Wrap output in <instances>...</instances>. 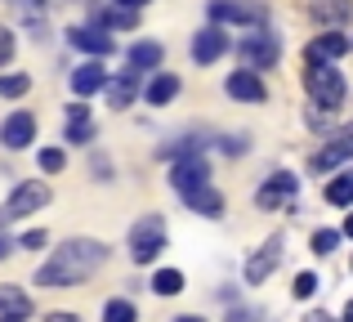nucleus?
<instances>
[{"label": "nucleus", "mask_w": 353, "mask_h": 322, "mask_svg": "<svg viewBox=\"0 0 353 322\" xmlns=\"http://www.w3.org/2000/svg\"><path fill=\"white\" fill-rule=\"evenodd\" d=\"M108 264V246L94 242V237H68L59 251L45 260V269L36 273V287H77V282L94 278Z\"/></svg>", "instance_id": "f257e3e1"}, {"label": "nucleus", "mask_w": 353, "mask_h": 322, "mask_svg": "<svg viewBox=\"0 0 353 322\" xmlns=\"http://www.w3.org/2000/svg\"><path fill=\"white\" fill-rule=\"evenodd\" d=\"M237 54H241V68H250V72H268L277 59H282V36L268 32V27H250V32L241 36Z\"/></svg>", "instance_id": "f03ea898"}, {"label": "nucleus", "mask_w": 353, "mask_h": 322, "mask_svg": "<svg viewBox=\"0 0 353 322\" xmlns=\"http://www.w3.org/2000/svg\"><path fill=\"white\" fill-rule=\"evenodd\" d=\"M304 90H309L313 103L327 108V112L345 103V77H340L331 63H309V72H304Z\"/></svg>", "instance_id": "7ed1b4c3"}, {"label": "nucleus", "mask_w": 353, "mask_h": 322, "mask_svg": "<svg viewBox=\"0 0 353 322\" xmlns=\"http://www.w3.org/2000/svg\"><path fill=\"white\" fill-rule=\"evenodd\" d=\"M161 251H165L161 215H139V224L130 228V255H134V264H152Z\"/></svg>", "instance_id": "20e7f679"}, {"label": "nucleus", "mask_w": 353, "mask_h": 322, "mask_svg": "<svg viewBox=\"0 0 353 322\" xmlns=\"http://www.w3.org/2000/svg\"><path fill=\"white\" fill-rule=\"evenodd\" d=\"M210 23H241V27H264L268 5L264 0H210L206 5Z\"/></svg>", "instance_id": "39448f33"}, {"label": "nucleus", "mask_w": 353, "mask_h": 322, "mask_svg": "<svg viewBox=\"0 0 353 322\" xmlns=\"http://www.w3.org/2000/svg\"><path fill=\"white\" fill-rule=\"evenodd\" d=\"M45 201H50V188H45L41 179H27V183H18L14 188V197L0 206V224H14V219H23V215H32V210H41Z\"/></svg>", "instance_id": "423d86ee"}, {"label": "nucleus", "mask_w": 353, "mask_h": 322, "mask_svg": "<svg viewBox=\"0 0 353 322\" xmlns=\"http://www.w3.org/2000/svg\"><path fill=\"white\" fill-rule=\"evenodd\" d=\"M282 255H286V237H282V233H273V237H268V242L246 260V287H259V282H264L268 273L282 264Z\"/></svg>", "instance_id": "0eeeda50"}, {"label": "nucleus", "mask_w": 353, "mask_h": 322, "mask_svg": "<svg viewBox=\"0 0 353 322\" xmlns=\"http://www.w3.org/2000/svg\"><path fill=\"white\" fill-rule=\"evenodd\" d=\"M201 183H210V165H206V157H174V165H170V188L179 192H192V188H201Z\"/></svg>", "instance_id": "6e6552de"}, {"label": "nucleus", "mask_w": 353, "mask_h": 322, "mask_svg": "<svg viewBox=\"0 0 353 322\" xmlns=\"http://www.w3.org/2000/svg\"><path fill=\"white\" fill-rule=\"evenodd\" d=\"M295 188H300V179H295V174H268L264 183H259V192H255V201L264 210H277V206H286V201L295 197Z\"/></svg>", "instance_id": "1a4fd4ad"}, {"label": "nucleus", "mask_w": 353, "mask_h": 322, "mask_svg": "<svg viewBox=\"0 0 353 322\" xmlns=\"http://www.w3.org/2000/svg\"><path fill=\"white\" fill-rule=\"evenodd\" d=\"M224 50H228V36H224V23H210V27H201L197 36H192V59L206 68V63H215V59H224Z\"/></svg>", "instance_id": "9d476101"}, {"label": "nucleus", "mask_w": 353, "mask_h": 322, "mask_svg": "<svg viewBox=\"0 0 353 322\" xmlns=\"http://www.w3.org/2000/svg\"><path fill=\"white\" fill-rule=\"evenodd\" d=\"M32 139H36V117L32 112H9L5 125H0V143L18 152V148H27Z\"/></svg>", "instance_id": "9b49d317"}, {"label": "nucleus", "mask_w": 353, "mask_h": 322, "mask_svg": "<svg viewBox=\"0 0 353 322\" xmlns=\"http://www.w3.org/2000/svg\"><path fill=\"white\" fill-rule=\"evenodd\" d=\"M349 157H353V125H345V130H340L327 148L313 152L309 165H313V170H331V165H340V161H349Z\"/></svg>", "instance_id": "f8f14e48"}, {"label": "nucleus", "mask_w": 353, "mask_h": 322, "mask_svg": "<svg viewBox=\"0 0 353 322\" xmlns=\"http://www.w3.org/2000/svg\"><path fill=\"white\" fill-rule=\"evenodd\" d=\"M349 50H353V41H349V36L327 32V36H313V41H309L304 59H309V63H336L340 54H349Z\"/></svg>", "instance_id": "ddd939ff"}, {"label": "nucleus", "mask_w": 353, "mask_h": 322, "mask_svg": "<svg viewBox=\"0 0 353 322\" xmlns=\"http://www.w3.org/2000/svg\"><path fill=\"white\" fill-rule=\"evenodd\" d=\"M228 94L237 99V103H264V81H259V72H250V68H241V72H233V77H228Z\"/></svg>", "instance_id": "4468645a"}, {"label": "nucleus", "mask_w": 353, "mask_h": 322, "mask_svg": "<svg viewBox=\"0 0 353 322\" xmlns=\"http://www.w3.org/2000/svg\"><path fill=\"white\" fill-rule=\"evenodd\" d=\"M68 45L94 54V59H108V54H112V36H108L103 27H72V32H68Z\"/></svg>", "instance_id": "2eb2a0df"}, {"label": "nucleus", "mask_w": 353, "mask_h": 322, "mask_svg": "<svg viewBox=\"0 0 353 322\" xmlns=\"http://www.w3.org/2000/svg\"><path fill=\"white\" fill-rule=\"evenodd\" d=\"M27 314H32V296L14 282H5L0 287V322H23Z\"/></svg>", "instance_id": "dca6fc26"}, {"label": "nucleus", "mask_w": 353, "mask_h": 322, "mask_svg": "<svg viewBox=\"0 0 353 322\" xmlns=\"http://www.w3.org/2000/svg\"><path fill=\"white\" fill-rule=\"evenodd\" d=\"M108 103L112 108H130L134 103V94H139V72L130 68V72H121V77H108Z\"/></svg>", "instance_id": "f3484780"}, {"label": "nucleus", "mask_w": 353, "mask_h": 322, "mask_svg": "<svg viewBox=\"0 0 353 322\" xmlns=\"http://www.w3.org/2000/svg\"><path fill=\"white\" fill-rule=\"evenodd\" d=\"M94 27H103V32H108V27H139V9L117 5V0H112V5H99L94 9Z\"/></svg>", "instance_id": "a211bd4d"}, {"label": "nucleus", "mask_w": 353, "mask_h": 322, "mask_svg": "<svg viewBox=\"0 0 353 322\" xmlns=\"http://www.w3.org/2000/svg\"><path fill=\"white\" fill-rule=\"evenodd\" d=\"M108 85V72L103 63H81V68H72V90L77 94H94V90Z\"/></svg>", "instance_id": "6ab92c4d"}, {"label": "nucleus", "mask_w": 353, "mask_h": 322, "mask_svg": "<svg viewBox=\"0 0 353 322\" xmlns=\"http://www.w3.org/2000/svg\"><path fill=\"white\" fill-rule=\"evenodd\" d=\"M183 201H188L192 210H197V215H224V197H219L215 188H210V183H201V188H192V192H183Z\"/></svg>", "instance_id": "aec40b11"}, {"label": "nucleus", "mask_w": 353, "mask_h": 322, "mask_svg": "<svg viewBox=\"0 0 353 322\" xmlns=\"http://www.w3.org/2000/svg\"><path fill=\"white\" fill-rule=\"evenodd\" d=\"M161 45L157 41H139V45H130V54H125V63L134 72H152V68H161Z\"/></svg>", "instance_id": "412c9836"}, {"label": "nucleus", "mask_w": 353, "mask_h": 322, "mask_svg": "<svg viewBox=\"0 0 353 322\" xmlns=\"http://www.w3.org/2000/svg\"><path fill=\"white\" fill-rule=\"evenodd\" d=\"M174 94H179V77H174V72H161V77H152V81H148V90H143V99H148L152 108H165Z\"/></svg>", "instance_id": "4be33fe9"}, {"label": "nucleus", "mask_w": 353, "mask_h": 322, "mask_svg": "<svg viewBox=\"0 0 353 322\" xmlns=\"http://www.w3.org/2000/svg\"><path fill=\"white\" fill-rule=\"evenodd\" d=\"M327 201L331 206H353V170H340L336 179L327 183Z\"/></svg>", "instance_id": "5701e85b"}, {"label": "nucleus", "mask_w": 353, "mask_h": 322, "mask_svg": "<svg viewBox=\"0 0 353 322\" xmlns=\"http://www.w3.org/2000/svg\"><path fill=\"white\" fill-rule=\"evenodd\" d=\"M152 291H157V296H179V291H183V273L179 269H161L152 278Z\"/></svg>", "instance_id": "b1692460"}, {"label": "nucleus", "mask_w": 353, "mask_h": 322, "mask_svg": "<svg viewBox=\"0 0 353 322\" xmlns=\"http://www.w3.org/2000/svg\"><path fill=\"white\" fill-rule=\"evenodd\" d=\"M27 90H32V77H27V72L0 77V94H5V99H18V94H27Z\"/></svg>", "instance_id": "393cba45"}, {"label": "nucleus", "mask_w": 353, "mask_h": 322, "mask_svg": "<svg viewBox=\"0 0 353 322\" xmlns=\"http://www.w3.org/2000/svg\"><path fill=\"white\" fill-rule=\"evenodd\" d=\"M63 134H68V143H90L94 139V125H90V117H72Z\"/></svg>", "instance_id": "a878e982"}, {"label": "nucleus", "mask_w": 353, "mask_h": 322, "mask_svg": "<svg viewBox=\"0 0 353 322\" xmlns=\"http://www.w3.org/2000/svg\"><path fill=\"white\" fill-rule=\"evenodd\" d=\"M103 322H139L134 305H130V300H108V305H103Z\"/></svg>", "instance_id": "bb28decb"}, {"label": "nucleus", "mask_w": 353, "mask_h": 322, "mask_svg": "<svg viewBox=\"0 0 353 322\" xmlns=\"http://www.w3.org/2000/svg\"><path fill=\"white\" fill-rule=\"evenodd\" d=\"M36 161H41L45 174H59L63 165H68V152H63V148H41V157H36Z\"/></svg>", "instance_id": "cd10ccee"}, {"label": "nucleus", "mask_w": 353, "mask_h": 322, "mask_svg": "<svg viewBox=\"0 0 353 322\" xmlns=\"http://www.w3.org/2000/svg\"><path fill=\"white\" fill-rule=\"evenodd\" d=\"M313 14H318L322 23H340V18L353 14V5H349V0H345V5H313Z\"/></svg>", "instance_id": "c85d7f7f"}, {"label": "nucleus", "mask_w": 353, "mask_h": 322, "mask_svg": "<svg viewBox=\"0 0 353 322\" xmlns=\"http://www.w3.org/2000/svg\"><path fill=\"white\" fill-rule=\"evenodd\" d=\"M336 242H340V233H331V228H318V233H313V251L318 255H331Z\"/></svg>", "instance_id": "c756f323"}, {"label": "nucleus", "mask_w": 353, "mask_h": 322, "mask_svg": "<svg viewBox=\"0 0 353 322\" xmlns=\"http://www.w3.org/2000/svg\"><path fill=\"white\" fill-rule=\"evenodd\" d=\"M9 5H14L18 14L27 18V23H32V18H36V23H41V14H45V0H9Z\"/></svg>", "instance_id": "7c9ffc66"}, {"label": "nucleus", "mask_w": 353, "mask_h": 322, "mask_svg": "<svg viewBox=\"0 0 353 322\" xmlns=\"http://www.w3.org/2000/svg\"><path fill=\"white\" fill-rule=\"evenodd\" d=\"M295 296H300V300H309L313 296V291H318V278H313V273H300V278H295Z\"/></svg>", "instance_id": "2f4dec72"}, {"label": "nucleus", "mask_w": 353, "mask_h": 322, "mask_svg": "<svg viewBox=\"0 0 353 322\" xmlns=\"http://www.w3.org/2000/svg\"><path fill=\"white\" fill-rule=\"evenodd\" d=\"M9 59H14V32H9V27H0V68H5Z\"/></svg>", "instance_id": "473e14b6"}, {"label": "nucleus", "mask_w": 353, "mask_h": 322, "mask_svg": "<svg viewBox=\"0 0 353 322\" xmlns=\"http://www.w3.org/2000/svg\"><path fill=\"white\" fill-rule=\"evenodd\" d=\"M246 148H250V143L241 139V134H228V139H224V152H228V157H237V152H246Z\"/></svg>", "instance_id": "72a5a7b5"}, {"label": "nucleus", "mask_w": 353, "mask_h": 322, "mask_svg": "<svg viewBox=\"0 0 353 322\" xmlns=\"http://www.w3.org/2000/svg\"><path fill=\"white\" fill-rule=\"evenodd\" d=\"M23 246H27V251H32V246H45V233H41V228H27V233H23Z\"/></svg>", "instance_id": "f704fd0d"}, {"label": "nucleus", "mask_w": 353, "mask_h": 322, "mask_svg": "<svg viewBox=\"0 0 353 322\" xmlns=\"http://www.w3.org/2000/svg\"><path fill=\"white\" fill-rule=\"evenodd\" d=\"M228 322H255V314H246V309H233V314H228Z\"/></svg>", "instance_id": "c9c22d12"}, {"label": "nucleus", "mask_w": 353, "mask_h": 322, "mask_svg": "<svg viewBox=\"0 0 353 322\" xmlns=\"http://www.w3.org/2000/svg\"><path fill=\"white\" fill-rule=\"evenodd\" d=\"M50 322H81L77 314H50Z\"/></svg>", "instance_id": "e433bc0d"}, {"label": "nucleus", "mask_w": 353, "mask_h": 322, "mask_svg": "<svg viewBox=\"0 0 353 322\" xmlns=\"http://www.w3.org/2000/svg\"><path fill=\"white\" fill-rule=\"evenodd\" d=\"M304 322H336V318H331V314H309Z\"/></svg>", "instance_id": "4c0bfd02"}, {"label": "nucleus", "mask_w": 353, "mask_h": 322, "mask_svg": "<svg viewBox=\"0 0 353 322\" xmlns=\"http://www.w3.org/2000/svg\"><path fill=\"white\" fill-rule=\"evenodd\" d=\"M117 5H130V9H143L148 0H117Z\"/></svg>", "instance_id": "58836bf2"}, {"label": "nucleus", "mask_w": 353, "mask_h": 322, "mask_svg": "<svg viewBox=\"0 0 353 322\" xmlns=\"http://www.w3.org/2000/svg\"><path fill=\"white\" fill-rule=\"evenodd\" d=\"M5 255H9V237L0 233V260H5Z\"/></svg>", "instance_id": "ea45409f"}, {"label": "nucleus", "mask_w": 353, "mask_h": 322, "mask_svg": "<svg viewBox=\"0 0 353 322\" xmlns=\"http://www.w3.org/2000/svg\"><path fill=\"white\" fill-rule=\"evenodd\" d=\"M345 237H353V215H349V219H345Z\"/></svg>", "instance_id": "a19ab883"}, {"label": "nucleus", "mask_w": 353, "mask_h": 322, "mask_svg": "<svg viewBox=\"0 0 353 322\" xmlns=\"http://www.w3.org/2000/svg\"><path fill=\"white\" fill-rule=\"evenodd\" d=\"M345 322H353V300H349V309H345Z\"/></svg>", "instance_id": "79ce46f5"}, {"label": "nucleus", "mask_w": 353, "mask_h": 322, "mask_svg": "<svg viewBox=\"0 0 353 322\" xmlns=\"http://www.w3.org/2000/svg\"><path fill=\"white\" fill-rule=\"evenodd\" d=\"M174 322H201V318H192V314H188V318H174Z\"/></svg>", "instance_id": "37998d69"}]
</instances>
